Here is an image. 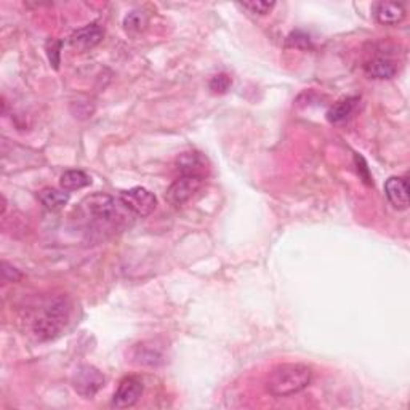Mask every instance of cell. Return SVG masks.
Segmentation results:
<instances>
[{"label":"cell","mask_w":410,"mask_h":410,"mask_svg":"<svg viewBox=\"0 0 410 410\" xmlns=\"http://www.w3.org/2000/svg\"><path fill=\"white\" fill-rule=\"evenodd\" d=\"M239 7L242 8V10H247L252 15L264 16V15H268L269 11L276 7V4L274 2H262V0H253V2L239 4Z\"/></svg>","instance_id":"d6986e66"},{"label":"cell","mask_w":410,"mask_h":410,"mask_svg":"<svg viewBox=\"0 0 410 410\" xmlns=\"http://www.w3.org/2000/svg\"><path fill=\"white\" fill-rule=\"evenodd\" d=\"M364 71L372 79H391L396 76L397 64L388 57H375L364 64Z\"/></svg>","instance_id":"7c38bea8"},{"label":"cell","mask_w":410,"mask_h":410,"mask_svg":"<svg viewBox=\"0 0 410 410\" xmlns=\"http://www.w3.org/2000/svg\"><path fill=\"white\" fill-rule=\"evenodd\" d=\"M231 83H233L231 77L223 72V74H216L215 77H212V81H210L209 87H210V90H212L213 93L221 95V93L228 92L229 87H231Z\"/></svg>","instance_id":"ffe728a7"},{"label":"cell","mask_w":410,"mask_h":410,"mask_svg":"<svg viewBox=\"0 0 410 410\" xmlns=\"http://www.w3.org/2000/svg\"><path fill=\"white\" fill-rule=\"evenodd\" d=\"M62 45H63V42H59V40H50V42H48V45H47L48 59H50V64L55 69L59 68V57H62V53H59V50H62Z\"/></svg>","instance_id":"44dd1931"},{"label":"cell","mask_w":410,"mask_h":410,"mask_svg":"<svg viewBox=\"0 0 410 410\" xmlns=\"http://www.w3.org/2000/svg\"><path fill=\"white\" fill-rule=\"evenodd\" d=\"M373 16L380 24L396 26L406 18V7L397 2H378L373 5Z\"/></svg>","instance_id":"30bf717a"},{"label":"cell","mask_w":410,"mask_h":410,"mask_svg":"<svg viewBox=\"0 0 410 410\" xmlns=\"http://www.w3.org/2000/svg\"><path fill=\"white\" fill-rule=\"evenodd\" d=\"M286 47L298 48V50H310V48H312V40L303 31H293L287 35Z\"/></svg>","instance_id":"ac0fdd59"},{"label":"cell","mask_w":410,"mask_h":410,"mask_svg":"<svg viewBox=\"0 0 410 410\" xmlns=\"http://www.w3.org/2000/svg\"><path fill=\"white\" fill-rule=\"evenodd\" d=\"M144 391L143 380L140 377L129 375L120 380L116 393L112 396V407L116 409H129L134 407L140 401Z\"/></svg>","instance_id":"52a82bcc"},{"label":"cell","mask_w":410,"mask_h":410,"mask_svg":"<svg viewBox=\"0 0 410 410\" xmlns=\"http://www.w3.org/2000/svg\"><path fill=\"white\" fill-rule=\"evenodd\" d=\"M131 363L146 367H158L164 363V354L154 343H140L131 351Z\"/></svg>","instance_id":"8fae6325"},{"label":"cell","mask_w":410,"mask_h":410,"mask_svg":"<svg viewBox=\"0 0 410 410\" xmlns=\"http://www.w3.org/2000/svg\"><path fill=\"white\" fill-rule=\"evenodd\" d=\"M102 37H105V29H102L100 24L92 23L72 33V35L69 37V44L72 48H76L77 52L83 53L92 50V48L98 45Z\"/></svg>","instance_id":"ba28073f"},{"label":"cell","mask_w":410,"mask_h":410,"mask_svg":"<svg viewBox=\"0 0 410 410\" xmlns=\"http://www.w3.org/2000/svg\"><path fill=\"white\" fill-rule=\"evenodd\" d=\"M312 369L306 364H281L271 370L266 391L274 397L298 394L311 385Z\"/></svg>","instance_id":"6da1fadb"},{"label":"cell","mask_w":410,"mask_h":410,"mask_svg":"<svg viewBox=\"0 0 410 410\" xmlns=\"http://www.w3.org/2000/svg\"><path fill=\"white\" fill-rule=\"evenodd\" d=\"M205 182L204 175H180L175 182L168 186L165 192L167 201L172 205H183L192 197L196 192L202 188Z\"/></svg>","instance_id":"8992f818"},{"label":"cell","mask_w":410,"mask_h":410,"mask_svg":"<svg viewBox=\"0 0 410 410\" xmlns=\"http://www.w3.org/2000/svg\"><path fill=\"white\" fill-rule=\"evenodd\" d=\"M2 276L4 282H18L21 281V271L16 269L13 264H10L8 262H2Z\"/></svg>","instance_id":"7402d4cb"},{"label":"cell","mask_w":410,"mask_h":410,"mask_svg":"<svg viewBox=\"0 0 410 410\" xmlns=\"http://www.w3.org/2000/svg\"><path fill=\"white\" fill-rule=\"evenodd\" d=\"M385 194L390 204L397 210L409 207V183L406 177H391L385 183Z\"/></svg>","instance_id":"9c48e42d"},{"label":"cell","mask_w":410,"mask_h":410,"mask_svg":"<svg viewBox=\"0 0 410 410\" xmlns=\"http://www.w3.org/2000/svg\"><path fill=\"white\" fill-rule=\"evenodd\" d=\"M146 24H148V16L140 10L131 11V13L127 15L125 20H124V28L129 34L141 33L143 29L146 28Z\"/></svg>","instance_id":"e0dca14e"},{"label":"cell","mask_w":410,"mask_h":410,"mask_svg":"<svg viewBox=\"0 0 410 410\" xmlns=\"http://www.w3.org/2000/svg\"><path fill=\"white\" fill-rule=\"evenodd\" d=\"M59 183H62V188L64 191H76V189L87 188V186L92 183V178H90L88 175L82 170H68L63 173L62 182Z\"/></svg>","instance_id":"2e32d148"},{"label":"cell","mask_w":410,"mask_h":410,"mask_svg":"<svg viewBox=\"0 0 410 410\" xmlns=\"http://www.w3.org/2000/svg\"><path fill=\"white\" fill-rule=\"evenodd\" d=\"M119 199L130 213L141 216V218L149 216L154 212L156 207H158V199H156V196L149 189L141 188V186L122 191Z\"/></svg>","instance_id":"5b68a950"},{"label":"cell","mask_w":410,"mask_h":410,"mask_svg":"<svg viewBox=\"0 0 410 410\" xmlns=\"http://www.w3.org/2000/svg\"><path fill=\"white\" fill-rule=\"evenodd\" d=\"M124 210L127 209L120 202V199H114L110 194H102V192H96V194L86 197L79 207L82 218H86L96 226L120 225L127 218Z\"/></svg>","instance_id":"7a4b0ae2"},{"label":"cell","mask_w":410,"mask_h":410,"mask_svg":"<svg viewBox=\"0 0 410 410\" xmlns=\"http://www.w3.org/2000/svg\"><path fill=\"white\" fill-rule=\"evenodd\" d=\"M106 378L102 373L96 369L93 365H81L77 367L76 372L72 373L71 377V383L72 388L76 390V393L82 396L83 399H92L98 391L105 387Z\"/></svg>","instance_id":"277c9868"},{"label":"cell","mask_w":410,"mask_h":410,"mask_svg":"<svg viewBox=\"0 0 410 410\" xmlns=\"http://www.w3.org/2000/svg\"><path fill=\"white\" fill-rule=\"evenodd\" d=\"M39 201L50 212H58L69 202V192L57 188H44L39 192Z\"/></svg>","instance_id":"5bb4252c"},{"label":"cell","mask_w":410,"mask_h":410,"mask_svg":"<svg viewBox=\"0 0 410 410\" xmlns=\"http://www.w3.org/2000/svg\"><path fill=\"white\" fill-rule=\"evenodd\" d=\"M177 165L182 175H204L205 160L199 153H183L177 159Z\"/></svg>","instance_id":"9a60e30c"},{"label":"cell","mask_w":410,"mask_h":410,"mask_svg":"<svg viewBox=\"0 0 410 410\" xmlns=\"http://www.w3.org/2000/svg\"><path fill=\"white\" fill-rule=\"evenodd\" d=\"M71 315V305L66 298H55L45 306L42 315L33 324L35 339L48 341L57 339L64 329Z\"/></svg>","instance_id":"3957f363"},{"label":"cell","mask_w":410,"mask_h":410,"mask_svg":"<svg viewBox=\"0 0 410 410\" xmlns=\"http://www.w3.org/2000/svg\"><path fill=\"white\" fill-rule=\"evenodd\" d=\"M359 98L358 96H348V98H343L339 102H335L334 106L330 107L327 112V120L330 124H343L351 117V114L354 112L356 106H358Z\"/></svg>","instance_id":"4fadbf2b"}]
</instances>
